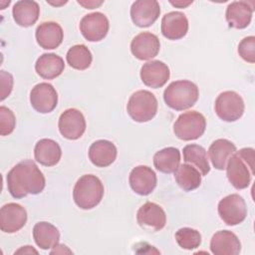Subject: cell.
Returning a JSON list of instances; mask_svg holds the SVG:
<instances>
[{"label":"cell","mask_w":255,"mask_h":255,"mask_svg":"<svg viewBox=\"0 0 255 255\" xmlns=\"http://www.w3.org/2000/svg\"><path fill=\"white\" fill-rule=\"evenodd\" d=\"M8 191L14 198H22L28 194H38L46 185L45 176L37 164L25 159L14 165L6 176Z\"/></svg>","instance_id":"cell-1"},{"label":"cell","mask_w":255,"mask_h":255,"mask_svg":"<svg viewBox=\"0 0 255 255\" xmlns=\"http://www.w3.org/2000/svg\"><path fill=\"white\" fill-rule=\"evenodd\" d=\"M226 175L236 189L249 186L254 175V149L244 147L235 151L227 161Z\"/></svg>","instance_id":"cell-2"},{"label":"cell","mask_w":255,"mask_h":255,"mask_svg":"<svg viewBox=\"0 0 255 255\" xmlns=\"http://www.w3.org/2000/svg\"><path fill=\"white\" fill-rule=\"evenodd\" d=\"M198 96V87L187 80L171 82L163 92L165 104L175 111L190 109L197 102Z\"/></svg>","instance_id":"cell-3"},{"label":"cell","mask_w":255,"mask_h":255,"mask_svg":"<svg viewBox=\"0 0 255 255\" xmlns=\"http://www.w3.org/2000/svg\"><path fill=\"white\" fill-rule=\"evenodd\" d=\"M104 191V185L98 176L85 174L77 180L73 190V198L78 207L88 210L101 202Z\"/></svg>","instance_id":"cell-4"},{"label":"cell","mask_w":255,"mask_h":255,"mask_svg":"<svg viewBox=\"0 0 255 255\" xmlns=\"http://www.w3.org/2000/svg\"><path fill=\"white\" fill-rule=\"evenodd\" d=\"M157 100L151 92L139 90L129 97L127 111L134 122L145 123L154 118L157 113Z\"/></svg>","instance_id":"cell-5"},{"label":"cell","mask_w":255,"mask_h":255,"mask_svg":"<svg viewBox=\"0 0 255 255\" xmlns=\"http://www.w3.org/2000/svg\"><path fill=\"white\" fill-rule=\"evenodd\" d=\"M206 120L202 114L196 111L181 114L173 124L174 134L182 140H194L205 131Z\"/></svg>","instance_id":"cell-6"},{"label":"cell","mask_w":255,"mask_h":255,"mask_svg":"<svg viewBox=\"0 0 255 255\" xmlns=\"http://www.w3.org/2000/svg\"><path fill=\"white\" fill-rule=\"evenodd\" d=\"M244 101L234 91H225L216 98L214 110L217 117L224 122H235L244 114Z\"/></svg>","instance_id":"cell-7"},{"label":"cell","mask_w":255,"mask_h":255,"mask_svg":"<svg viewBox=\"0 0 255 255\" xmlns=\"http://www.w3.org/2000/svg\"><path fill=\"white\" fill-rule=\"evenodd\" d=\"M218 214L223 222L229 226L242 223L247 216L245 200L237 193L223 197L218 203Z\"/></svg>","instance_id":"cell-8"},{"label":"cell","mask_w":255,"mask_h":255,"mask_svg":"<svg viewBox=\"0 0 255 255\" xmlns=\"http://www.w3.org/2000/svg\"><path fill=\"white\" fill-rule=\"evenodd\" d=\"M110 28L107 16L101 12H94L85 15L80 21V31L84 38L90 42L103 40Z\"/></svg>","instance_id":"cell-9"},{"label":"cell","mask_w":255,"mask_h":255,"mask_svg":"<svg viewBox=\"0 0 255 255\" xmlns=\"http://www.w3.org/2000/svg\"><path fill=\"white\" fill-rule=\"evenodd\" d=\"M58 127L60 133L65 138L75 140L84 134L86 130V120L79 110L68 109L61 114Z\"/></svg>","instance_id":"cell-10"},{"label":"cell","mask_w":255,"mask_h":255,"mask_svg":"<svg viewBox=\"0 0 255 255\" xmlns=\"http://www.w3.org/2000/svg\"><path fill=\"white\" fill-rule=\"evenodd\" d=\"M30 103L38 113H51L58 104L57 91L49 83L37 84L30 93Z\"/></svg>","instance_id":"cell-11"},{"label":"cell","mask_w":255,"mask_h":255,"mask_svg":"<svg viewBox=\"0 0 255 255\" xmlns=\"http://www.w3.org/2000/svg\"><path fill=\"white\" fill-rule=\"evenodd\" d=\"M27 222L26 209L15 202H10L1 207L0 229L5 233H15L22 229Z\"/></svg>","instance_id":"cell-12"},{"label":"cell","mask_w":255,"mask_h":255,"mask_svg":"<svg viewBox=\"0 0 255 255\" xmlns=\"http://www.w3.org/2000/svg\"><path fill=\"white\" fill-rule=\"evenodd\" d=\"M160 6L155 0H137L130 7V17L134 25L140 28L151 26L159 17Z\"/></svg>","instance_id":"cell-13"},{"label":"cell","mask_w":255,"mask_h":255,"mask_svg":"<svg viewBox=\"0 0 255 255\" xmlns=\"http://www.w3.org/2000/svg\"><path fill=\"white\" fill-rule=\"evenodd\" d=\"M160 49V42L156 35L150 32L137 34L130 43L131 54L138 60L146 61L157 56Z\"/></svg>","instance_id":"cell-14"},{"label":"cell","mask_w":255,"mask_h":255,"mask_svg":"<svg viewBox=\"0 0 255 255\" xmlns=\"http://www.w3.org/2000/svg\"><path fill=\"white\" fill-rule=\"evenodd\" d=\"M128 182L131 189L139 195L150 194L157 183L155 172L146 165H138L131 169Z\"/></svg>","instance_id":"cell-15"},{"label":"cell","mask_w":255,"mask_h":255,"mask_svg":"<svg viewBox=\"0 0 255 255\" xmlns=\"http://www.w3.org/2000/svg\"><path fill=\"white\" fill-rule=\"evenodd\" d=\"M170 76L169 68L159 60H153L142 65L140 69V79L142 83L153 89L161 88L166 84Z\"/></svg>","instance_id":"cell-16"},{"label":"cell","mask_w":255,"mask_h":255,"mask_svg":"<svg viewBox=\"0 0 255 255\" xmlns=\"http://www.w3.org/2000/svg\"><path fill=\"white\" fill-rule=\"evenodd\" d=\"M136 220L141 227L159 231L165 226L166 214L161 206L154 202L147 201L137 210Z\"/></svg>","instance_id":"cell-17"},{"label":"cell","mask_w":255,"mask_h":255,"mask_svg":"<svg viewBox=\"0 0 255 255\" xmlns=\"http://www.w3.org/2000/svg\"><path fill=\"white\" fill-rule=\"evenodd\" d=\"M188 31V20L179 11L166 13L161 19V33L168 40H179Z\"/></svg>","instance_id":"cell-18"},{"label":"cell","mask_w":255,"mask_h":255,"mask_svg":"<svg viewBox=\"0 0 255 255\" xmlns=\"http://www.w3.org/2000/svg\"><path fill=\"white\" fill-rule=\"evenodd\" d=\"M210 250L215 255H237L241 251V243L237 235L229 230H220L210 240Z\"/></svg>","instance_id":"cell-19"},{"label":"cell","mask_w":255,"mask_h":255,"mask_svg":"<svg viewBox=\"0 0 255 255\" xmlns=\"http://www.w3.org/2000/svg\"><path fill=\"white\" fill-rule=\"evenodd\" d=\"M35 36L40 47L46 50H52L61 45L64 38V32L60 24L48 21L41 23L37 27Z\"/></svg>","instance_id":"cell-20"},{"label":"cell","mask_w":255,"mask_h":255,"mask_svg":"<svg viewBox=\"0 0 255 255\" xmlns=\"http://www.w3.org/2000/svg\"><path fill=\"white\" fill-rule=\"evenodd\" d=\"M253 5L246 1H233L231 2L225 12L226 21L231 28L235 29H244L249 26L252 14H253Z\"/></svg>","instance_id":"cell-21"},{"label":"cell","mask_w":255,"mask_h":255,"mask_svg":"<svg viewBox=\"0 0 255 255\" xmlns=\"http://www.w3.org/2000/svg\"><path fill=\"white\" fill-rule=\"evenodd\" d=\"M118 150L116 145L107 139L94 141L89 148V158L91 162L98 167H107L111 165L117 157Z\"/></svg>","instance_id":"cell-22"},{"label":"cell","mask_w":255,"mask_h":255,"mask_svg":"<svg viewBox=\"0 0 255 255\" xmlns=\"http://www.w3.org/2000/svg\"><path fill=\"white\" fill-rule=\"evenodd\" d=\"M34 156L37 162L44 166L56 165L62 156V150L57 141L51 138L40 139L34 148Z\"/></svg>","instance_id":"cell-23"},{"label":"cell","mask_w":255,"mask_h":255,"mask_svg":"<svg viewBox=\"0 0 255 255\" xmlns=\"http://www.w3.org/2000/svg\"><path fill=\"white\" fill-rule=\"evenodd\" d=\"M64 60L54 53H45L41 55L35 64L37 74L46 80H52L59 77L64 72Z\"/></svg>","instance_id":"cell-24"},{"label":"cell","mask_w":255,"mask_h":255,"mask_svg":"<svg viewBox=\"0 0 255 255\" xmlns=\"http://www.w3.org/2000/svg\"><path fill=\"white\" fill-rule=\"evenodd\" d=\"M12 14L16 24L22 27L33 26L40 15V7L36 1H17L12 9Z\"/></svg>","instance_id":"cell-25"},{"label":"cell","mask_w":255,"mask_h":255,"mask_svg":"<svg viewBox=\"0 0 255 255\" xmlns=\"http://www.w3.org/2000/svg\"><path fill=\"white\" fill-rule=\"evenodd\" d=\"M235 151L236 145L226 138H218L214 140L208 148V154L212 165L219 170L225 169L228 159Z\"/></svg>","instance_id":"cell-26"},{"label":"cell","mask_w":255,"mask_h":255,"mask_svg":"<svg viewBox=\"0 0 255 255\" xmlns=\"http://www.w3.org/2000/svg\"><path fill=\"white\" fill-rule=\"evenodd\" d=\"M33 238L38 247L43 250H48L59 244L60 232L55 225L41 221L36 223L33 227Z\"/></svg>","instance_id":"cell-27"},{"label":"cell","mask_w":255,"mask_h":255,"mask_svg":"<svg viewBox=\"0 0 255 255\" xmlns=\"http://www.w3.org/2000/svg\"><path fill=\"white\" fill-rule=\"evenodd\" d=\"M179 163L180 151L176 147H164L153 155L154 167L163 173H173L179 166Z\"/></svg>","instance_id":"cell-28"},{"label":"cell","mask_w":255,"mask_h":255,"mask_svg":"<svg viewBox=\"0 0 255 255\" xmlns=\"http://www.w3.org/2000/svg\"><path fill=\"white\" fill-rule=\"evenodd\" d=\"M176 183L185 191H191L199 187L201 184V173L191 164H179L174 171Z\"/></svg>","instance_id":"cell-29"},{"label":"cell","mask_w":255,"mask_h":255,"mask_svg":"<svg viewBox=\"0 0 255 255\" xmlns=\"http://www.w3.org/2000/svg\"><path fill=\"white\" fill-rule=\"evenodd\" d=\"M183 160L196 166L201 175H206L210 171V165L205 148L199 144L191 143L183 147Z\"/></svg>","instance_id":"cell-30"},{"label":"cell","mask_w":255,"mask_h":255,"mask_svg":"<svg viewBox=\"0 0 255 255\" xmlns=\"http://www.w3.org/2000/svg\"><path fill=\"white\" fill-rule=\"evenodd\" d=\"M66 59L70 67L76 70L83 71L91 66L93 56L87 46L79 44L69 49L66 55Z\"/></svg>","instance_id":"cell-31"},{"label":"cell","mask_w":255,"mask_h":255,"mask_svg":"<svg viewBox=\"0 0 255 255\" xmlns=\"http://www.w3.org/2000/svg\"><path fill=\"white\" fill-rule=\"evenodd\" d=\"M175 240L181 248L192 250L199 247L201 243V234L196 229L182 227L176 231Z\"/></svg>","instance_id":"cell-32"},{"label":"cell","mask_w":255,"mask_h":255,"mask_svg":"<svg viewBox=\"0 0 255 255\" xmlns=\"http://www.w3.org/2000/svg\"><path fill=\"white\" fill-rule=\"evenodd\" d=\"M16 126V119L13 112L7 107H0V134H10Z\"/></svg>","instance_id":"cell-33"},{"label":"cell","mask_w":255,"mask_h":255,"mask_svg":"<svg viewBox=\"0 0 255 255\" xmlns=\"http://www.w3.org/2000/svg\"><path fill=\"white\" fill-rule=\"evenodd\" d=\"M238 53L244 61L253 64L255 62V37L248 36L242 39L238 45Z\"/></svg>","instance_id":"cell-34"},{"label":"cell","mask_w":255,"mask_h":255,"mask_svg":"<svg viewBox=\"0 0 255 255\" xmlns=\"http://www.w3.org/2000/svg\"><path fill=\"white\" fill-rule=\"evenodd\" d=\"M0 81H1V101L5 100L11 93L13 88V77L11 74L0 71Z\"/></svg>","instance_id":"cell-35"},{"label":"cell","mask_w":255,"mask_h":255,"mask_svg":"<svg viewBox=\"0 0 255 255\" xmlns=\"http://www.w3.org/2000/svg\"><path fill=\"white\" fill-rule=\"evenodd\" d=\"M78 3H79L80 5H82V6H84V7L87 8V9H94V8L100 6V5L103 3V1L97 2V1H80V0H79Z\"/></svg>","instance_id":"cell-36"},{"label":"cell","mask_w":255,"mask_h":255,"mask_svg":"<svg viewBox=\"0 0 255 255\" xmlns=\"http://www.w3.org/2000/svg\"><path fill=\"white\" fill-rule=\"evenodd\" d=\"M18 254V253H24V254H26V253H35V254H37L38 252H37V250H35L34 248H32V246H23L21 249H19V250H17L16 252H15V254Z\"/></svg>","instance_id":"cell-37"},{"label":"cell","mask_w":255,"mask_h":255,"mask_svg":"<svg viewBox=\"0 0 255 255\" xmlns=\"http://www.w3.org/2000/svg\"><path fill=\"white\" fill-rule=\"evenodd\" d=\"M170 4L175 7H178V8H185L188 5L192 4V1H175V2L170 1Z\"/></svg>","instance_id":"cell-38"},{"label":"cell","mask_w":255,"mask_h":255,"mask_svg":"<svg viewBox=\"0 0 255 255\" xmlns=\"http://www.w3.org/2000/svg\"><path fill=\"white\" fill-rule=\"evenodd\" d=\"M58 247L60 248V250H53L51 251V254H54V253H65V252H68V253H72L66 245L64 244H58Z\"/></svg>","instance_id":"cell-39"}]
</instances>
